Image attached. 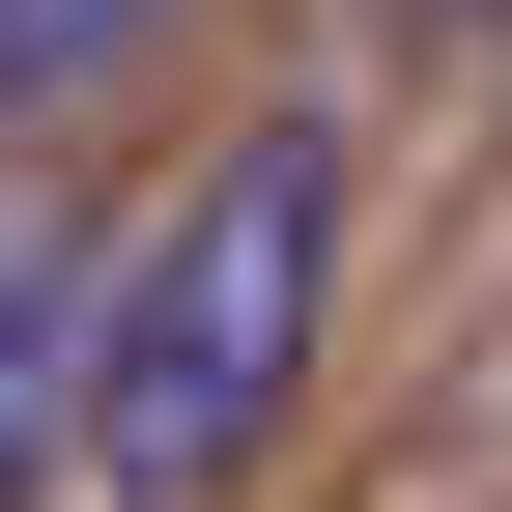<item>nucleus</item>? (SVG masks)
I'll return each instance as SVG.
<instances>
[{"mask_svg":"<svg viewBox=\"0 0 512 512\" xmlns=\"http://www.w3.org/2000/svg\"><path fill=\"white\" fill-rule=\"evenodd\" d=\"M114 57H171V0H0V114H86Z\"/></svg>","mask_w":512,"mask_h":512,"instance_id":"nucleus-3","label":"nucleus"},{"mask_svg":"<svg viewBox=\"0 0 512 512\" xmlns=\"http://www.w3.org/2000/svg\"><path fill=\"white\" fill-rule=\"evenodd\" d=\"M57 456H86V256L0 228V512H29Z\"/></svg>","mask_w":512,"mask_h":512,"instance_id":"nucleus-2","label":"nucleus"},{"mask_svg":"<svg viewBox=\"0 0 512 512\" xmlns=\"http://www.w3.org/2000/svg\"><path fill=\"white\" fill-rule=\"evenodd\" d=\"M313 313H342V114H228L86 256V484L114 512H228L285 456V399H313Z\"/></svg>","mask_w":512,"mask_h":512,"instance_id":"nucleus-1","label":"nucleus"}]
</instances>
